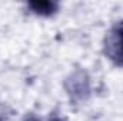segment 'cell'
<instances>
[{
	"label": "cell",
	"mask_w": 123,
	"mask_h": 121,
	"mask_svg": "<svg viewBox=\"0 0 123 121\" xmlns=\"http://www.w3.org/2000/svg\"><path fill=\"white\" fill-rule=\"evenodd\" d=\"M26 121H39V120L34 118V117H29V118H26ZM50 121H63V120H60V118H53V120H50Z\"/></svg>",
	"instance_id": "cell-3"
},
{
	"label": "cell",
	"mask_w": 123,
	"mask_h": 121,
	"mask_svg": "<svg viewBox=\"0 0 123 121\" xmlns=\"http://www.w3.org/2000/svg\"><path fill=\"white\" fill-rule=\"evenodd\" d=\"M103 50L105 56L113 64L123 67V20L115 23L107 31Z\"/></svg>",
	"instance_id": "cell-1"
},
{
	"label": "cell",
	"mask_w": 123,
	"mask_h": 121,
	"mask_svg": "<svg viewBox=\"0 0 123 121\" xmlns=\"http://www.w3.org/2000/svg\"><path fill=\"white\" fill-rule=\"evenodd\" d=\"M29 7H30L36 14L50 16V14H53L59 9V4L55 3V1H36V3H30Z\"/></svg>",
	"instance_id": "cell-2"
}]
</instances>
